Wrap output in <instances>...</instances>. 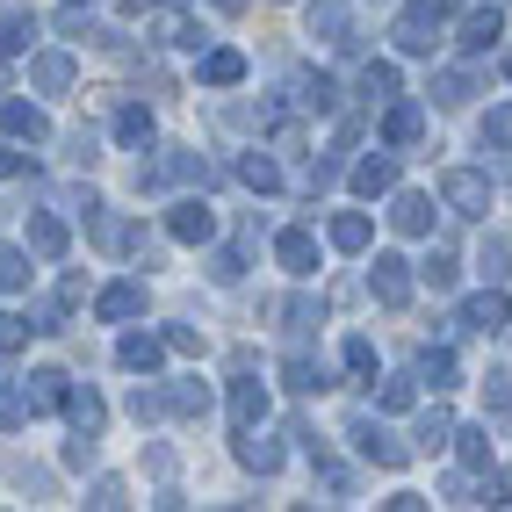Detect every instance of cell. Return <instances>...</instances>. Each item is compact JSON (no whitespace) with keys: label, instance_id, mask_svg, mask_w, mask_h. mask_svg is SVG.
Returning a JSON list of instances; mask_svg holds the SVG:
<instances>
[{"label":"cell","instance_id":"6da1fadb","mask_svg":"<svg viewBox=\"0 0 512 512\" xmlns=\"http://www.w3.org/2000/svg\"><path fill=\"white\" fill-rule=\"evenodd\" d=\"M440 22H448V0H412V8L397 15V51L426 58V51L440 44Z\"/></svg>","mask_w":512,"mask_h":512},{"label":"cell","instance_id":"7a4b0ae2","mask_svg":"<svg viewBox=\"0 0 512 512\" xmlns=\"http://www.w3.org/2000/svg\"><path fill=\"white\" fill-rule=\"evenodd\" d=\"M440 202H448L455 217H484L491 210V181L469 174V166H455V174H440Z\"/></svg>","mask_w":512,"mask_h":512},{"label":"cell","instance_id":"3957f363","mask_svg":"<svg viewBox=\"0 0 512 512\" xmlns=\"http://www.w3.org/2000/svg\"><path fill=\"white\" fill-rule=\"evenodd\" d=\"M368 289H375V303L404 311V303H412V260H397V253H375V267H368Z\"/></svg>","mask_w":512,"mask_h":512},{"label":"cell","instance_id":"277c9868","mask_svg":"<svg viewBox=\"0 0 512 512\" xmlns=\"http://www.w3.org/2000/svg\"><path fill=\"white\" fill-rule=\"evenodd\" d=\"M0 138H15V145H44L51 138V123H44V109L37 101H0Z\"/></svg>","mask_w":512,"mask_h":512},{"label":"cell","instance_id":"5b68a950","mask_svg":"<svg viewBox=\"0 0 512 512\" xmlns=\"http://www.w3.org/2000/svg\"><path fill=\"white\" fill-rule=\"evenodd\" d=\"M347 433H354V448H361L368 462H383V469H404V462H412V448H404V440H397V433H383V426H375V419H354Z\"/></svg>","mask_w":512,"mask_h":512},{"label":"cell","instance_id":"8992f818","mask_svg":"<svg viewBox=\"0 0 512 512\" xmlns=\"http://www.w3.org/2000/svg\"><path fill=\"white\" fill-rule=\"evenodd\" d=\"M462 325H469V332H484V339H498V332L512 325V303H505V289L469 296V303H462Z\"/></svg>","mask_w":512,"mask_h":512},{"label":"cell","instance_id":"52a82bcc","mask_svg":"<svg viewBox=\"0 0 512 512\" xmlns=\"http://www.w3.org/2000/svg\"><path fill=\"white\" fill-rule=\"evenodd\" d=\"M166 231H174L181 246H210V238H217V210H210V202H174Z\"/></svg>","mask_w":512,"mask_h":512},{"label":"cell","instance_id":"ba28073f","mask_svg":"<svg viewBox=\"0 0 512 512\" xmlns=\"http://www.w3.org/2000/svg\"><path fill=\"white\" fill-rule=\"evenodd\" d=\"M58 412L73 419V433H94V440H101V426H109V404H101L87 383H73V390H65V404H58Z\"/></svg>","mask_w":512,"mask_h":512},{"label":"cell","instance_id":"9c48e42d","mask_svg":"<svg viewBox=\"0 0 512 512\" xmlns=\"http://www.w3.org/2000/svg\"><path fill=\"white\" fill-rule=\"evenodd\" d=\"M275 260L289 267V275H318V238L303 231V224H289V231L275 238Z\"/></svg>","mask_w":512,"mask_h":512},{"label":"cell","instance_id":"30bf717a","mask_svg":"<svg viewBox=\"0 0 512 512\" xmlns=\"http://www.w3.org/2000/svg\"><path fill=\"white\" fill-rule=\"evenodd\" d=\"M498 37H505V15H498V8H484V0H476V8L462 15V37H455V44H462V51H491Z\"/></svg>","mask_w":512,"mask_h":512},{"label":"cell","instance_id":"8fae6325","mask_svg":"<svg viewBox=\"0 0 512 512\" xmlns=\"http://www.w3.org/2000/svg\"><path fill=\"white\" fill-rule=\"evenodd\" d=\"M390 224H397L404 238H426V231H433V195H419V188H404V195L390 202Z\"/></svg>","mask_w":512,"mask_h":512},{"label":"cell","instance_id":"7c38bea8","mask_svg":"<svg viewBox=\"0 0 512 512\" xmlns=\"http://www.w3.org/2000/svg\"><path fill=\"white\" fill-rule=\"evenodd\" d=\"M65 390H73V375H65V368H37V375L22 383L29 412H58V404H65Z\"/></svg>","mask_w":512,"mask_h":512},{"label":"cell","instance_id":"4fadbf2b","mask_svg":"<svg viewBox=\"0 0 512 512\" xmlns=\"http://www.w3.org/2000/svg\"><path fill=\"white\" fill-rule=\"evenodd\" d=\"M311 37H325V44H361L354 29H347V0H311Z\"/></svg>","mask_w":512,"mask_h":512},{"label":"cell","instance_id":"5bb4252c","mask_svg":"<svg viewBox=\"0 0 512 512\" xmlns=\"http://www.w3.org/2000/svg\"><path fill=\"white\" fill-rule=\"evenodd\" d=\"M419 130H426V109H419V101H397V94H390L383 138H390V145H419Z\"/></svg>","mask_w":512,"mask_h":512},{"label":"cell","instance_id":"9a60e30c","mask_svg":"<svg viewBox=\"0 0 512 512\" xmlns=\"http://www.w3.org/2000/svg\"><path fill=\"white\" fill-rule=\"evenodd\" d=\"M29 87L65 94V87H73V58H65V51H37V58H29Z\"/></svg>","mask_w":512,"mask_h":512},{"label":"cell","instance_id":"2e32d148","mask_svg":"<svg viewBox=\"0 0 512 512\" xmlns=\"http://www.w3.org/2000/svg\"><path fill=\"white\" fill-rule=\"evenodd\" d=\"M116 361H123L130 375H152V368L166 361V339H152V332H130L123 347H116Z\"/></svg>","mask_w":512,"mask_h":512},{"label":"cell","instance_id":"e0dca14e","mask_svg":"<svg viewBox=\"0 0 512 512\" xmlns=\"http://www.w3.org/2000/svg\"><path fill=\"white\" fill-rule=\"evenodd\" d=\"M282 383H289L296 397H318L332 375H325V361H311V354H289V361H282Z\"/></svg>","mask_w":512,"mask_h":512},{"label":"cell","instance_id":"ac0fdd59","mask_svg":"<svg viewBox=\"0 0 512 512\" xmlns=\"http://www.w3.org/2000/svg\"><path fill=\"white\" fill-rule=\"evenodd\" d=\"M260 419H267V383H231V426L246 433Z\"/></svg>","mask_w":512,"mask_h":512},{"label":"cell","instance_id":"d6986e66","mask_svg":"<svg viewBox=\"0 0 512 512\" xmlns=\"http://www.w3.org/2000/svg\"><path fill=\"white\" fill-rule=\"evenodd\" d=\"M29 253H37V260H65V224H58L51 210L29 217Z\"/></svg>","mask_w":512,"mask_h":512},{"label":"cell","instance_id":"ffe728a7","mask_svg":"<svg viewBox=\"0 0 512 512\" xmlns=\"http://www.w3.org/2000/svg\"><path fill=\"white\" fill-rule=\"evenodd\" d=\"M94 311L109 318V325H116V318H138V311H145V282H116V289H101Z\"/></svg>","mask_w":512,"mask_h":512},{"label":"cell","instance_id":"44dd1931","mask_svg":"<svg viewBox=\"0 0 512 512\" xmlns=\"http://www.w3.org/2000/svg\"><path fill=\"white\" fill-rule=\"evenodd\" d=\"M94 246H101V253H130V246H138V224H130V217H109V210H94Z\"/></svg>","mask_w":512,"mask_h":512},{"label":"cell","instance_id":"7402d4cb","mask_svg":"<svg viewBox=\"0 0 512 512\" xmlns=\"http://www.w3.org/2000/svg\"><path fill=\"white\" fill-rule=\"evenodd\" d=\"M238 462L260 469V476H275L282 469V448H275V440H260V426H246V433H238Z\"/></svg>","mask_w":512,"mask_h":512},{"label":"cell","instance_id":"603a6c76","mask_svg":"<svg viewBox=\"0 0 512 512\" xmlns=\"http://www.w3.org/2000/svg\"><path fill=\"white\" fill-rule=\"evenodd\" d=\"M390 188H397V159H361L354 166V195L375 202V195H390Z\"/></svg>","mask_w":512,"mask_h":512},{"label":"cell","instance_id":"cb8c5ba5","mask_svg":"<svg viewBox=\"0 0 512 512\" xmlns=\"http://www.w3.org/2000/svg\"><path fill=\"white\" fill-rule=\"evenodd\" d=\"M368 238H375V224H368L361 210H339V217H332V246H339V253H368Z\"/></svg>","mask_w":512,"mask_h":512},{"label":"cell","instance_id":"d4e9b609","mask_svg":"<svg viewBox=\"0 0 512 512\" xmlns=\"http://www.w3.org/2000/svg\"><path fill=\"white\" fill-rule=\"evenodd\" d=\"M246 80V58L238 51H202V87H238Z\"/></svg>","mask_w":512,"mask_h":512},{"label":"cell","instance_id":"484cf974","mask_svg":"<svg viewBox=\"0 0 512 512\" xmlns=\"http://www.w3.org/2000/svg\"><path fill=\"white\" fill-rule=\"evenodd\" d=\"M238 181H246L253 195H275L282 188V166L267 159V152H246V159H238Z\"/></svg>","mask_w":512,"mask_h":512},{"label":"cell","instance_id":"4316f807","mask_svg":"<svg viewBox=\"0 0 512 512\" xmlns=\"http://www.w3.org/2000/svg\"><path fill=\"white\" fill-rule=\"evenodd\" d=\"M296 101H303L311 116H332V109H339V87H332L325 73H303V80H296Z\"/></svg>","mask_w":512,"mask_h":512},{"label":"cell","instance_id":"83f0119b","mask_svg":"<svg viewBox=\"0 0 512 512\" xmlns=\"http://www.w3.org/2000/svg\"><path fill=\"white\" fill-rule=\"evenodd\" d=\"M116 138L123 145H152V109H145V101H123V109H116Z\"/></svg>","mask_w":512,"mask_h":512},{"label":"cell","instance_id":"f1b7e54d","mask_svg":"<svg viewBox=\"0 0 512 512\" xmlns=\"http://www.w3.org/2000/svg\"><path fill=\"white\" fill-rule=\"evenodd\" d=\"M469 94H484V80H476V73H440V80H433V101H440V109H462Z\"/></svg>","mask_w":512,"mask_h":512},{"label":"cell","instance_id":"f546056e","mask_svg":"<svg viewBox=\"0 0 512 512\" xmlns=\"http://www.w3.org/2000/svg\"><path fill=\"white\" fill-rule=\"evenodd\" d=\"M412 440H419V455H440V448H448V440H455V419H448V412H440V404H433V412L419 419V433H412Z\"/></svg>","mask_w":512,"mask_h":512},{"label":"cell","instance_id":"4dcf8cb0","mask_svg":"<svg viewBox=\"0 0 512 512\" xmlns=\"http://www.w3.org/2000/svg\"><path fill=\"white\" fill-rule=\"evenodd\" d=\"M29 37H37V15H22V8H8V15H0V51H29Z\"/></svg>","mask_w":512,"mask_h":512},{"label":"cell","instance_id":"1f68e13d","mask_svg":"<svg viewBox=\"0 0 512 512\" xmlns=\"http://www.w3.org/2000/svg\"><path fill=\"white\" fill-rule=\"evenodd\" d=\"M166 412H174V419H202V412H210V390H202V383H174V390H166Z\"/></svg>","mask_w":512,"mask_h":512},{"label":"cell","instance_id":"d6a6232c","mask_svg":"<svg viewBox=\"0 0 512 512\" xmlns=\"http://www.w3.org/2000/svg\"><path fill=\"white\" fill-rule=\"evenodd\" d=\"M361 94H368V101H390V94H397V65H390V58H368V65H361Z\"/></svg>","mask_w":512,"mask_h":512},{"label":"cell","instance_id":"836d02e7","mask_svg":"<svg viewBox=\"0 0 512 512\" xmlns=\"http://www.w3.org/2000/svg\"><path fill=\"white\" fill-rule=\"evenodd\" d=\"M419 383L448 390V383H455V354H448V347H426V354H419Z\"/></svg>","mask_w":512,"mask_h":512},{"label":"cell","instance_id":"e575fe53","mask_svg":"<svg viewBox=\"0 0 512 512\" xmlns=\"http://www.w3.org/2000/svg\"><path fill=\"white\" fill-rule=\"evenodd\" d=\"M375 404H383V412H412V404H419V375H390Z\"/></svg>","mask_w":512,"mask_h":512},{"label":"cell","instance_id":"d590c367","mask_svg":"<svg viewBox=\"0 0 512 512\" xmlns=\"http://www.w3.org/2000/svg\"><path fill=\"white\" fill-rule=\"evenodd\" d=\"M15 289H29V253L0 246V296H15Z\"/></svg>","mask_w":512,"mask_h":512},{"label":"cell","instance_id":"8d00e7d4","mask_svg":"<svg viewBox=\"0 0 512 512\" xmlns=\"http://www.w3.org/2000/svg\"><path fill=\"white\" fill-rule=\"evenodd\" d=\"M455 455H462V469H491V433H455Z\"/></svg>","mask_w":512,"mask_h":512},{"label":"cell","instance_id":"74e56055","mask_svg":"<svg viewBox=\"0 0 512 512\" xmlns=\"http://www.w3.org/2000/svg\"><path fill=\"white\" fill-rule=\"evenodd\" d=\"M419 275H426V289H455V253H448V246H433Z\"/></svg>","mask_w":512,"mask_h":512},{"label":"cell","instance_id":"f35d334b","mask_svg":"<svg viewBox=\"0 0 512 512\" xmlns=\"http://www.w3.org/2000/svg\"><path fill=\"white\" fill-rule=\"evenodd\" d=\"M29 332H37V325H29L22 311H0V354H22V347H29Z\"/></svg>","mask_w":512,"mask_h":512},{"label":"cell","instance_id":"ab89813d","mask_svg":"<svg viewBox=\"0 0 512 512\" xmlns=\"http://www.w3.org/2000/svg\"><path fill=\"white\" fill-rule=\"evenodd\" d=\"M484 145L512 152V101H505V109H491V116H484Z\"/></svg>","mask_w":512,"mask_h":512},{"label":"cell","instance_id":"60d3db41","mask_svg":"<svg viewBox=\"0 0 512 512\" xmlns=\"http://www.w3.org/2000/svg\"><path fill=\"white\" fill-rule=\"evenodd\" d=\"M22 419H29V397H22V390H8V383H0V433H15Z\"/></svg>","mask_w":512,"mask_h":512},{"label":"cell","instance_id":"b9f144b4","mask_svg":"<svg viewBox=\"0 0 512 512\" xmlns=\"http://www.w3.org/2000/svg\"><path fill=\"white\" fill-rule=\"evenodd\" d=\"M210 275H217V282H238V275H246V246H224V253L210 260Z\"/></svg>","mask_w":512,"mask_h":512},{"label":"cell","instance_id":"7bdbcfd3","mask_svg":"<svg viewBox=\"0 0 512 512\" xmlns=\"http://www.w3.org/2000/svg\"><path fill=\"white\" fill-rule=\"evenodd\" d=\"M159 412H166V390H145V383L130 390V419H159Z\"/></svg>","mask_w":512,"mask_h":512},{"label":"cell","instance_id":"ee69618b","mask_svg":"<svg viewBox=\"0 0 512 512\" xmlns=\"http://www.w3.org/2000/svg\"><path fill=\"white\" fill-rule=\"evenodd\" d=\"M476 267H484V275L498 282L505 267H512V238H491V246H484V260H476Z\"/></svg>","mask_w":512,"mask_h":512},{"label":"cell","instance_id":"f6af8a7d","mask_svg":"<svg viewBox=\"0 0 512 512\" xmlns=\"http://www.w3.org/2000/svg\"><path fill=\"white\" fill-rule=\"evenodd\" d=\"M87 505H94V512H116V505H123V484H116V476H101V484L87 491Z\"/></svg>","mask_w":512,"mask_h":512},{"label":"cell","instance_id":"bcb514c9","mask_svg":"<svg viewBox=\"0 0 512 512\" xmlns=\"http://www.w3.org/2000/svg\"><path fill=\"white\" fill-rule=\"evenodd\" d=\"M347 368H354V375H375V347H368V339H361V332L347 339Z\"/></svg>","mask_w":512,"mask_h":512},{"label":"cell","instance_id":"7dc6e473","mask_svg":"<svg viewBox=\"0 0 512 512\" xmlns=\"http://www.w3.org/2000/svg\"><path fill=\"white\" fill-rule=\"evenodd\" d=\"M15 174H29V152L8 138V145H0V181H15Z\"/></svg>","mask_w":512,"mask_h":512},{"label":"cell","instance_id":"c3c4849f","mask_svg":"<svg viewBox=\"0 0 512 512\" xmlns=\"http://www.w3.org/2000/svg\"><path fill=\"white\" fill-rule=\"evenodd\" d=\"M166 347H174V354H202V332L195 325H166Z\"/></svg>","mask_w":512,"mask_h":512},{"label":"cell","instance_id":"681fc988","mask_svg":"<svg viewBox=\"0 0 512 512\" xmlns=\"http://www.w3.org/2000/svg\"><path fill=\"white\" fill-rule=\"evenodd\" d=\"M484 404H491V412H512V375H491V383H484Z\"/></svg>","mask_w":512,"mask_h":512},{"label":"cell","instance_id":"f907efd6","mask_svg":"<svg viewBox=\"0 0 512 512\" xmlns=\"http://www.w3.org/2000/svg\"><path fill=\"white\" fill-rule=\"evenodd\" d=\"M145 469L152 476H174V448H145Z\"/></svg>","mask_w":512,"mask_h":512},{"label":"cell","instance_id":"816d5d0a","mask_svg":"<svg viewBox=\"0 0 512 512\" xmlns=\"http://www.w3.org/2000/svg\"><path fill=\"white\" fill-rule=\"evenodd\" d=\"M491 505H512V469H498V476H491Z\"/></svg>","mask_w":512,"mask_h":512},{"label":"cell","instance_id":"f5cc1de1","mask_svg":"<svg viewBox=\"0 0 512 512\" xmlns=\"http://www.w3.org/2000/svg\"><path fill=\"white\" fill-rule=\"evenodd\" d=\"M152 8H166V0H123V15H152Z\"/></svg>","mask_w":512,"mask_h":512},{"label":"cell","instance_id":"db71d44e","mask_svg":"<svg viewBox=\"0 0 512 512\" xmlns=\"http://www.w3.org/2000/svg\"><path fill=\"white\" fill-rule=\"evenodd\" d=\"M217 8H224V15H238V8H246V0H217Z\"/></svg>","mask_w":512,"mask_h":512},{"label":"cell","instance_id":"11a10c76","mask_svg":"<svg viewBox=\"0 0 512 512\" xmlns=\"http://www.w3.org/2000/svg\"><path fill=\"white\" fill-rule=\"evenodd\" d=\"M505 80H512V51H505Z\"/></svg>","mask_w":512,"mask_h":512},{"label":"cell","instance_id":"9f6ffc18","mask_svg":"<svg viewBox=\"0 0 512 512\" xmlns=\"http://www.w3.org/2000/svg\"><path fill=\"white\" fill-rule=\"evenodd\" d=\"M0 80H8V73H0Z\"/></svg>","mask_w":512,"mask_h":512},{"label":"cell","instance_id":"6f0895ef","mask_svg":"<svg viewBox=\"0 0 512 512\" xmlns=\"http://www.w3.org/2000/svg\"><path fill=\"white\" fill-rule=\"evenodd\" d=\"M87 8H94V0H87Z\"/></svg>","mask_w":512,"mask_h":512}]
</instances>
